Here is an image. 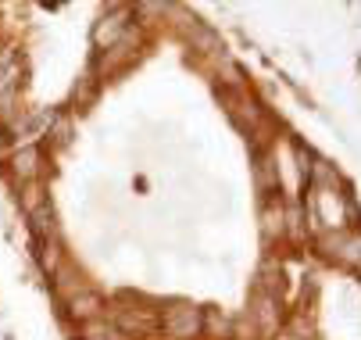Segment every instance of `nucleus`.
<instances>
[{
  "instance_id": "1",
  "label": "nucleus",
  "mask_w": 361,
  "mask_h": 340,
  "mask_svg": "<svg viewBox=\"0 0 361 340\" xmlns=\"http://www.w3.org/2000/svg\"><path fill=\"white\" fill-rule=\"evenodd\" d=\"M169 333L172 336H193L197 329H200V319H197V312L193 308H176L172 315H169Z\"/></svg>"
},
{
  "instance_id": "2",
  "label": "nucleus",
  "mask_w": 361,
  "mask_h": 340,
  "mask_svg": "<svg viewBox=\"0 0 361 340\" xmlns=\"http://www.w3.org/2000/svg\"><path fill=\"white\" fill-rule=\"evenodd\" d=\"M36 162H39V151L36 147H25V151L15 154V172L18 176H32L36 172Z\"/></svg>"
}]
</instances>
